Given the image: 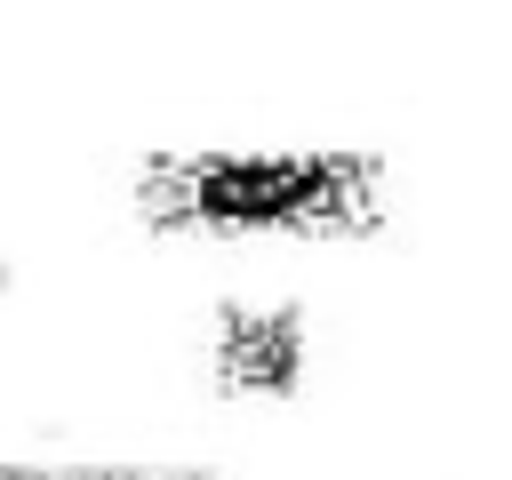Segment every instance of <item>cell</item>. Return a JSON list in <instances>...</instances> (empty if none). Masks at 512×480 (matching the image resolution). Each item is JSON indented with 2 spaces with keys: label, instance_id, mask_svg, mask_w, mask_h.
<instances>
[{
  "label": "cell",
  "instance_id": "6da1fadb",
  "mask_svg": "<svg viewBox=\"0 0 512 480\" xmlns=\"http://www.w3.org/2000/svg\"><path fill=\"white\" fill-rule=\"evenodd\" d=\"M120 200L168 248H352L392 224V168L328 136H192L136 152Z\"/></svg>",
  "mask_w": 512,
  "mask_h": 480
},
{
  "label": "cell",
  "instance_id": "3957f363",
  "mask_svg": "<svg viewBox=\"0 0 512 480\" xmlns=\"http://www.w3.org/2000/svg\"><path fill=\"white\" fill-rule=\"evenodd\" d=\"M0 480H72V464H56V456H0Z\"/></svg>",
  "mask_w": 512,
  "mask_h": 480
},
{
  "label": "cell",
  "instance_id": "7a4b0ae2",
  "mask_svg": "<svg viewBox=\"0 0 512 480\" xmlns=\"http://www.w3.org/2000/svg\"><path fill=\"white\" fill-rule=\"evenodd\" d=\"M216 392L232 400H288L312 376V320L280 296H232L208 312V344H200Z\"/></svg>",
  "mask_w": 512,
  "mask_h": 480
}]
</instances>
